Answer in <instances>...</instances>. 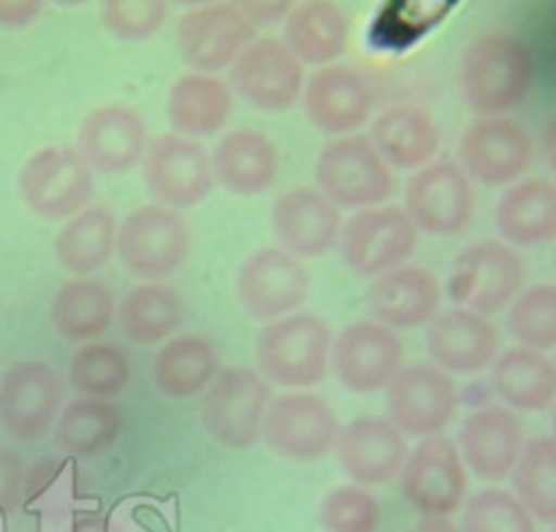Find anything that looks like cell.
Listing matches in <instances>:
<instances>
[{
  "instance_id": "cell-34",
  "label": "cell",
  "mask_w": 556,
  "mask_h": 532,
  "mask_svg": "<svg viewBox=\"0 0 556 532\" xmlns=\"http://www.w3.org/2000/svg\"><path fill=\"white\" fill-rule=\"evenodd\" d=\"M117 326L134 345H163L188 320V304L168 282H139L117 304Z\"/></svg>"
},
{
  "instance_id": "cell-46",
  "label": "cell",
  "mask_w": 556,
  "mask_h": 532,
  "mask_svg": "<svg viewBox=\"0 0 556 532\" xmlns=\"http://www.w3.org/2000/svg\"><path fill=\"white\" fill-rule=\"evenodd\" d=\"M47 0H0V27L20 30L41 16Z\"/></svg>"
},
{
  "instance_id": "cell-13",
  "label": "cell",
  "mask_w": 556,
  "mask_h": 532,
  "mask_svg": "<svg viewBox=\"0 0 556 532\" xmlns=\"http://www.w3.org/2000/svg\"><path fill=\"white\" fill-rule=\"evenodd\" d=\"M141 163H144L141 177L152 201L168 210L182 212L199 206L215 188L210 150L188 136H157L147 144Z\"/></svg>"
},
{
  "instance_id": "cell-27",
  "label": "cell",
  "mask_w": 556,
  "mask_h": 532,
  "mask_svg": "<svg viewBox=\"0 0 556 532\" xmlns=\"http://www.w3.org/2000/svg\"><path fill=\"white\" fill-rule=\"evenodd\" d=\"M210 157L215 182L242 199L266 193L280 177V147L255 128L226 130Z\"/></svg>"
},
{
  "instance_id": "cell-18",
  "label": "cell",
  "mask_w": 556,
  "mask_h": 532,
  "mask_svg": "<svg viewBox=\"0 0 556 532\" xmlns=\"http://www.w3.org/2000/svg\"><path fill=\"white\" fill-rule=\"evenodd\" d=\"M239 304L255 320H275L299 313L309 293V271L304 261L280 248H261L239 264L233 280Z\"/></svg>"
},
{
  "instance_id": "cell-6",
  "label": "cell",
  "mask_w": 556,
  "mask_h": 532,
  "mask_svg": "<svg viewBox=\"0 0 556 532\" xmlns=\"http://www.w3.org/2000/svg\"><path fill=\"white\" fill-rule=\"evenodd\" d=\"M96 190V174L74 147H41L16 172L22 204L43 220H68L85 210Z\"/></svg>"
},
{
  "instance_id": "cell-4",
  "label": "cell",
  "mask_w": 556,
  "mask_h": 532,
  "mask_svg": "<svg viewBox=\"0 0 556 532\" xmlns=\"http://www.w3.org/2000/svg\"><path fill=\"white\" fill-rule=\"evenodd\" d=\"M315 190L340 210L380 206L394 195V168L362 134L334 136L315 157Z\"/></svg>"
},
{
  "instance_id": "cell-28",
  "label": "cell",
  "mask_w": 556,
  "mask_h": 532,
  "mask_svg": "<svg viewBox=\"0 0 556 532\" xmlns=\"http://www.w3.org/2000/svg\"><path fill=\"white\" fill-rule=\"evenodd\" d=\"M233 114V92L217 74L185 71L166 92V117L174 134L188 139H210L223 134Z\"/></svg>"
},
{
  "instance_id": "cell-35",
  "label": "cell",
  "mask_w": 556,
  "mask_h": 532,
  "mask_svg": "<svg viewBox=\"0 0 556 532\" xmlns=\"http://www.w3.org/2000/svg\"><path fill=\"white\" fill-rule=\"evenodd\" d=\"M492 389L503 407L519 413L548 410L556 396V367L548 353L514 345L500 351L492 367Z\"/></svg>"
},
{
  "instance_id": "cell-29",
  "label": "cell",
  "mask_w": 556,
  "mask_h": 532,
  "mask_svg": "<svg viewBox=\"0 0 556 532\" xmlns=\"http://www.w3.org/2000/svg\"><path fill=\"white\" fill-rule=\"evenodd\" d=\"M351 22L337 0H299L282 20V43L302 65H331L345 54Z\"/></svg>"
},
{
  "instance_id": "cell-8",
  "label": "cell",
  "mask_w": 556,
  "mask_h": 532,
  "mask_svg": "<svg viewBox=\"0 0 556 532\" xmlns=\"http://www.w3.org/2000/svg\"><path fill=\"white\" fill-rule=\"evenodd\" d=\"M389 421L405 438H438L456 421L462 396L454 375L432 362L402 364L386 385Z\"/></svg>"
},
{
  "instance_id": "cell-3",
  "label": "cell",
  "mask_w": 556,
  "mask_h": 532,
  "mask_svg": "<svg viewBox=\"0 0 556 532\" xmlns=\"http://www.w3.org/2000/svg\"><path fill=\"white\" fill-rule=\"evenodd\" d=\"M193 231L182 212L161 204L134 206L117 226L114 255L141 282H163L190 258Z\"/></svg>"
},
{
  "instance_id": "cell-47",
  "label": "cell",
  "mask_w": 556,
  "mask_h": 532,
  "mask_svg": "<svg viewBox=\"0 0 556 532\" xmlns=\"http://www.w3.org/2000/svg\"><path fill=\"white\" fill-rule=\"evenodd\" d=\"M407 532H459L451 516H421Z\"/></svg>"
},
{
  "instance_id": "cell-2",
  "label": "cell",
  "mask_w": 556,
  "mask_h": 532,
  "mask_svg": "<svg viewBox=\"0 0 556 532\" xmlns=\"http://www.w3.org/2000/svg\"><path fill=\"white\" fill-rule=\"evenodd\" d=\"M331 329L313 313L269 320L255 337V372L269 385L307 391L329 372Z\"/></svg>"
},
{
  "instance_id": "cell-40",
  "label": "cell",
  "mask_w": 556,
  "mask_h": 532,
  "mask_svg": "<svg viewBox=\"0 0 556 532\" xmlns=\"http://www.w3.org/2000/svg\"><path fill=\"white\" fill-rule=\"evenodd\" d=\"M508 331L521 347L548 353L556 345V286L535 282L508 304Z\"/></svg>"
},
{
  "instance_id": "cell-7",
  "label": "cell",
  "mask_w": 556,
  "mask_h": 532,
  "mask_svg": "<svg viewBox=\"0 0 556 532\" xmlns=\"http://www.w3.org/2000/svg\"><path fill=\"white\" fill-rule=\"evenodd\" d=\"M527 269L519 250L503 239L472 242L454 258L448 275V296L456 307L481 315L503 313L525 288Z\"/></svg>"
},
{
  "instance_id": "cell-39",
  "label": "cell",
  "mask_w": 556,
  "mask_h": 532,
  "mask_svg": "<svg viewBox=\"0 0 556 532\" xmlns=\"http://www.w3.org/2000/svg\"><path fill=\"white\" fill-rule=\"evenodd\" d=\"M508 478L514 481V497L527 514L552 527L556 521V443L552 434L525 440Z\"/></svg>"
},
{
  "instance_id": "cell-12",
  "label": "cell",
  "mask_w": 556,
  "mask_h": 532,
  "mask_svg": "<svg viewBox=\"0 0 556 532\" xmlns=\"http://www.w3.org/2000/svg\"><path fill=\"white\" fill-rule=\"evenodd\" d=\"M538 141L525 123L500 114L478 117L459 139V166L476 182L497 188L514 185L530 172Z\"/></svg>"
},
{
  "instance_id": "cell-30",
  "label": "cell",
  "mask_w": 556,
  "mask_h": 532,
  "mask_svg": "<svg viewBox=\"0 0 556 532\" xmlns=\"http://www.w3.org/2000/svg\"><path fill=\"white\" fill-rule=\"evenodd\" d=\"M369 139L391 168L416 172L434 161L443 136H440V123L429 109L400 103L375 117Z\"/></svg>"
},
{
  "instance_id": "cell-1",
  "label": "cell",
  "mask_w": 556,
  "mask_h": 532,
  "mask_svg": "<svg viewBox=\"0 0 556 532\" xmlns=\"http://www.w3.org/2000/svg\"><path fill=\"white\" fill-rule=\"evenodd\" d=\"M456 85L470 112L478 117H500L530 96L535 85V58L525 38L514 33H483L462 52Z\"/></svg>"
},
{
  "instance_id": "cell-20",
  "label": "cell",
  "mask_w": 556,
  "mask_h": 532,
  "mask_svg": "<svg viewBox=\"0 0 556 532\" xmlns=\"http://www.w3.org/2000/svg\"><path fill=\"white\" fill-rule=\"evenodd\" d=\"M255 38V27L239 14L231 0L188 9L177 22V49L190 71L217 74L231 68Z\"/></svg>"
},
{
  "instance_id": "cell-31",
  "label": "cell",
  "mask_w": 556,
  "mask_h": 532,
  "mask_svg": "<svg viewBox=\"0 0 556 532\" xmlns=\"http://www.w3.org/2000/svg\"><path fill=\"white\" fill-rule=\"evenodd\" d=\"M497 231L510 248H543L556 237V185L548 177H521L497 204Z\"/></svg>"
},
{
  "instance_id": "cell-50",
  "label": "cell",
  "mask_w": 556,
  "mask_h": 532,
  "mask_svg": "<svg viewBox=\"0 0 556 532\" xmlns=\"http://www.w3.org/2000/svg\"><path fill=\"white\" fill-rule=\"evenodd\" d=\"M52 3H58V5H65V9H74V5H85L87 0H52Z\"/></svg>"
},
{
  "instance_id": "cell-36",
  "label": "cell",
  "mask_w": 556,
  "mask_h": 532,
  "mask_svg": "<svg viewBox=\"0 0 556 532\" xmlns=\"http://www.w3.org/2000/svg\"><path fill=\"white\" fill-rule=\"evenodd\" d=\"M125 429V416L112 400L76 396L63 405L52 427L54 448L74 459H96L106 454Z\"/></svg>"
},
{
  "instance_id": "cell-14",
  "label": "cell",
  "mask_w": 556,
  "mask_h": 532,
  "mask_svg": "<svg viewBox=\"0 0 556 532\" xmlns=\"http://www.w3.org/2000/svg\"><path fill=\"white\" fill-rule=\"evenodd\" d=\"M65 405V383L47 362H14L0 378V429L14 440L43 438L52 432Z\"/></svg>"
},
{
  "instance_id": "cell-41",
  "label": "cell",
  "mask_w": 556,
  "mask_h": 532,
  "mask_svg": "<svg viewBox=\"0 0 556 532\" xmlns=\"http://www.w3.org/2000/svg\"><path fill=\"white\" fill-rule=\"evenodd\" d=\"M462 508V532H538V521L508 489H481Z\"/></svg>"
},
{
  "instance_id": "cell-23",
  "label": "cell",
  "mask_w": 556,
  "mask_h": 532,
  "mask_svg": "<svg viewBox=\"0 0 556 532\" xmlns=\"http://www.w3.org/2000/svg\"><path fill=\"white\" fill-rule=\"evenodd\" d=\"M304 114L329 136H351L369 123L375 96L369 81L348 65H324L304 79Z\"/></svg>"
},
{
  "instance_id": "cell-43",
  "label": "cell",
  "mask_w": 556,
  "mask_h": 532,
  "mask_svg": "<svg viewBox=\"0 0 556 532\" xmlns=\"http://www.w3.org/2000/svg\"><path fill=\"white\" fill-rule=\"evenodd\" d=\"M168 0H98L103 30L125 43L150 41L168 20Z\"/></svg>"
},
{
  "instance_id": "cell-48",
  "label": "cell",
  "mask_w": 556,
  "mask_h": 532,
  "mask_svg": "<svg viewBox=\"0 0 556 532\" xmlns=\"http://www.w3.org/2000/svg\"><path fill=\"white\" fill-rule=\"evenodd\" d=\"M71 532H109V521L103 514H85L74 521Z\"/></svg>"
},
{
  "instance_id": "cell-24",
  "label": "cell",
  "mask_w": 556,
  "mask_h": 532,
  "mask_svg": "<svg viewBox=\"0 0 556 532\" xmlns=\"http://www.w3.org/2000/svg\"><path fill=\"white\" fill-rule=\"evenodd\" d=\"M427 353L448 375L486 372L500 353V331L489 315L465 307L440 309L427 324Z\"/></svg>"
},
{
  "instance_id": "cell-17",
  "label": "cell",
  "mask_w": 556,
  "mask_h": 532,
  "mask_svg": "<svg viewBox=\"0 0 556 532\" xmlns=\"http://www.w3.org/2000/svg\"><path fill=\"white\" fill-rule=\"evenodd\" d=\"M400 492L421 516H454L465 505L467 467L454 440L424 438L407 454L400 476Z\"/></svg>"
},
{
  "instance_id": "cell-16",
  "label": "cell",
  "mask_w": 556,
  "mask_h": 532,
  "mask_svg": "<svg viewBox=\"0 0 556 532\" xmlns=\"http://www.w3.org/2000/svg\"><path fill=\"white\" fill-rule=\"evenodd\" d=\"M304 65L293 58L282 38H253L231 63V92L266 114L296 106L304 90Z\"/></svg>"
},
{
  "instance_id": "cell-49",
  "label": "cell",
  "mask_w": 556,
  "mask_h": 532,
  "mask_svg": "<svg viewBox=\"0 0 556 532\" xmlns=\"http://www.w3.org/2000/svg\"><path fill=\"white\" fill-rule=\"evenodd\" d=\"M168 3L185 5V9H199V5H206V3H217V0H168Z\"/></svg>"
},
{
  "instance_id": "cell-45",
  "label": "cell",
  "mask_w": 556,
  "mask_h": 532,
  "mask_svg": "<svg viewBox=\"0 0 556 532\" xmlns=\"http://www.w3.org/2000/svg\"><path fill=\"white\" fill-rule=\"evenodd\" d=\"M22 486V461L11 448L0 443V505L11 508L20 497Z\"/></svg>"
},
{
  "instance_id": "cell-38",
  "label": "cell",
  "mask_w": 556,
  "mask_h": 532,
  "mask_svg": "<svg viewBox=\"0 0 556 532\" xmlns=\"http://www.w3.org/2000/svg\"><path fill=\"white\" fill-rule=\"evenodd\" d=\"M130 378H134V358L117 342H81L68 358V383L79 396L114 400L128 389Z\"/></svg>"
},
{
  "instance_id": "cell-22",
  "label": "cell",
  "mask_w": 556,
  "mask_h": 532,
  "mask_svg": "<svg viewBox=\"0 0 556 532\" xmlns=\"http://www.w3.org/2000/svg\"><path fill=\"white\" fill-rule=\"evenodd\" d=\"M410 445L386 416H362L340 427L334 440L337 465L364 489L396 481Z\"/></svg>"
},
{
  "instance_id": "cell-5",
  "label": "cell",
  "mask_w": 556,
  "mask_h": 532,
  "mask_svg": "<svg viewBox=\"0 0 556 532\" xmlns=\"http://www.w3.org/2000/svg\"><path fill=\"white\" fill-rule=\"evenodd\" d=\"M201 396V427L210 440L231 451H248L261 443L271 385L253 367L220 369Z\"/></svg>"
},
{
  "instance_id": "cell-11",
  "label": "cell",
  "mask_w": 556,
  "mask_h": 532,
  "mask_svg": "<svg viewBox=\"0 0 556 532\" xmlns=\"http://www.w3.org/2000/svg\"><path fill=\"white\" fill-rule=\"evenodd\" d=\"M407 217L418 233L429 237H456L476 220V190L472 179L456 161H429L416 168L405 185Z\"/></svg>"
},
{
  "instance_id": "cell-26",
  "label": "cell",
  "mask_w": 556,
  "mask_h": 532,
  "mask_svg": "<svg viewBox=\"0 0 556 532\" xmlns=\"http://www.w3.org/2000/svg\"><path fill=\"white\" fill-rule=\"evenodd\" d=\"M521 445L525 429L519 416L503 405H483L465 418L456 448L472 476L497 483L510 476Z\"/></svg>"
},
{
  "instance_id": "cell-44",
  "label": "cell",
  "mask_w": 556,
  "mask_h": 532,
  "mask_svg": "<svg viewBox=\"0 0 556 532\" xmlns=\"http://www.w3.org/2000/svg\"><path fill=\"white\" fill-rule=\"evenodd\" d=\"M231 3L237 5L239 14L258 30V27L280 25V22L296 9L299 0H231Z\"/></svg>"
},
{
  "instance_id": "cell-9",
  "label": "cell",
  "mask_w": 556,
  "mask_h": 532,
  "mask_svg": "<svg viewBox=\"0 0 556 532\" xmlns=\"http://www.w3.org/2000/svg\"><path fill=\"white\" fill-rule=\"evenodd\" d=\"M418 228L402 206L380 204L356 210L342 220L337 248L353 275L372 280L407 264L418 250Z\"/></svg>"
},
{
  "instance_id": "cell-15",
  "label": "cell",
  "mask_w": 556,
  "mask_h": 532,
  "mask_svg": "<svg viewBox=\"0 0 556 532\" xmlns=\"http://www.w3.org/2000/svg\"><path fill=\"white\" fill-rule=\"evenodd\" d=\"M405 364L400 334L378 320H353L331 337L329 369L351 394H378Z\"/></svg>"
},
{
  "instance_id": "cell-32",
  "label": "cell",
  "mask_w": 556,
  "mask_h": 532,
  "mask_svg": "<svg viewBox=\"0 0 556 532\" xmlns=\"http://www.w3.org/2000/svg\"><path fill=\"white\" fill-rule=\"evenodd\" d=\"M215 345L201 334H174L152 358V383L166 400H195L220 372Z\"/></svg>"
},
{
  "instance_id": "cell-42",
  "label": "cell",
  "mask_w": 556,
  "mask_h": 532,
  "mask_svg": "<svg viewBox=\"0 0 556 532\" xmlns=\"http://www.w3.org/2000/svg\"><path fill=\"white\" fill-rule=\"evenodd\" d=\"M383 510L378 497L358 483H342L324 497L318 521L326 532H378Z\"/></svg>"
},
{
  "instance_id": "cell-25",
  "label": "cell",
  "mask_w": 556,
  "mask_h": 532,
  "mask_svg": "<svg viewBox=\"0 0 556 532\" xmlns=\"http://www.w3.org/2000/svg\"><path fill=\"white\" fill-rule=\"evenodd\" d=\"M367 307L372 320L389 326L391 331L418 329L443 309V282L427 266L402 264L372 277Z\"/></svg>"
},
{
  "instance_id": "cell-21",
  "label": "cell",
  "mask_w": 556,
  "mask_h": 532,
  "mask_svg": "<svg viewBox=\"0 0 556 532\" xmlns=\"http://www.w3.org/2000/svg\"><path fill=\"white\" fill-rule=\"evenodd\" d=\"M269 226L277 248L293 258H320L337 248L342 228L340 206L309 185L288 188L271 201Z\"/></svg>"
},
{
  "instance_id": "cell-19",
  "label": "cell",
  "mask_w": 556,
  "mask_h": 532,
  "mask_svg": "<svg viewBox=\"0 0 556 532\" xmlns=\"http://www.w3.org/2000/svg\"><path fill=\"white\" fill-rule=\"evenodd\" d=\"M150 144L144 114L123 101H106L85 114L76 130L74 150L85 157L92 174L117 177L136 168Z\"/></svg>"
},
{
  "instance_id": "cell-33",
  "label": "cell",
  "mask_w": 556,
  "mask_h": 532,
  "mask_svg": "<svg viewBox=\"0 0 556 532\" xmlns=\"http://www.w3.org/2000/svg\"><path fill=\"white\" fill-rule=\"evenodd\" d=\"M114 318H117V299L112 288L96 275L65 280L49 304L52 329L74 345L101 340L114 326Z\"/></svg>"
},
{
  "instance_id": "cell-37",
  "label": "cell",
  "mask_w": 556,
  "mask_h": 532,
  "mask_svg": "<svg viewBox=\"0 0 556 532\" xmlns=\"http://www.w3.org/2000/svg\"><path fill=\"white\" fill-rule=\"evenodd\" d=\"M117 220L109 206L87 204L63 223L52 250L58 264L74 277H92L114 258Z\"/></svg>"
},
{
  "instance_id": "cell-10",
  "label": "cell",
  "mask_w": 556,
  "mask_h": 532,
  "mask_svg": "<svg viewBox=\"0 0 556 532\" xmlns=\"http://www.w3.org/2000/svg\"><path fill=\"white\" fill-rule=\"evenodd\" d=\"M340 418L329 400L313 391H286L266 407L261 440L288 461H318L334 451Z\"/></svg>"
}]
</instances>
